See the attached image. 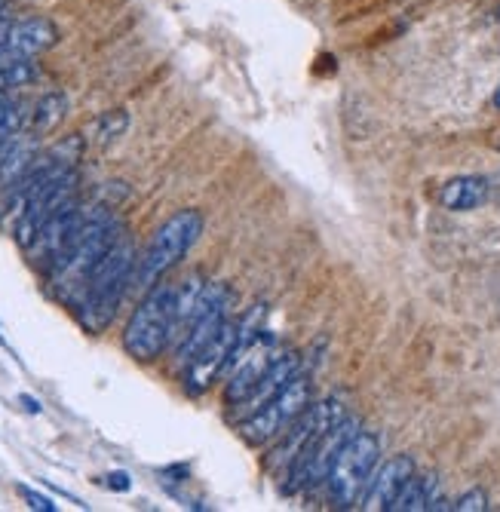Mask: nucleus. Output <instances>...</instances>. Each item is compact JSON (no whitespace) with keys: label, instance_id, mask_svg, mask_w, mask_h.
<instances>
[{"label":"nucleus","instance_id":"nucleus-1","mask_svg":"<svg viewBox=\"0 0 500 512\" xmlns=\"http://www.w3.org/2000/svg\"><path fill=\"white\" fill-rule=\"evenodd\" d=\"M123 234H126L123 221L114 218V212L108 206L86 209V218H83L80 230L74 234V240L68 243V249L47 270L56 298L77 307L80 298H83V289L89 283V276H93V270L102 264V258L111 252V246Z\"/></svg>","mask_w":500,"mask_h":512},{"label":"nucleus","instance_id":"nucleus-2","mask_svg":"<svg viewBox=\"0 0 500 512\" xmlns=\"http://www.w3.org/2000/svg\"><path fill=\"white\" fill-rule=\"evenodd\" d=\"M135 264H139L135 243L129 240V234H123L89 276L83 298L77 304V319L89 335H102L114 322L129 283H135Z\"/></svg>","mask_w":500,"mask_h":512},{"label":"nucleus","instance_id":"nucleus-3","mask_svg":"<svg viewBox=\"0 0 500 512\" xmlns=\"http://www.w3.org/2000/svg\"><path fill=\"white\" fill-rule=\"evenodd\" d=\"M175 298L178 286L160 283L145 292L139 307L132 310L126 329H123V350L135 362H154L160 359L175 338Z\"/></svg>","mask_w":500,"mask_h":512},{"label":"nucleus","instance_id":"nucleus-4","mask_svg":"<svg viewBox=\"0 0 500 512\" xmlns=\"http://www.w3.org/2000/svg\"><path fill=\"white\" fill-rule=\"evenodd\" d=\"M203 227H206V218L200 209H178L175 215H169L154 230L151 243L139 255V264H135V286L145 289V292L151 286H157L160 279L175 264H181V258L197 246Z\"/></svg>","mask_w":500,"mask_h":512},{"label":"nucleus","instance_id":"nucleus-5","mask_svg":"<svg viewBox=\"0 0 500 512\" xmlns=\"http://www.w3.org/2000/svg\"><path fill=\"white\" fill-rule=\"evenodd\" d=\"M310 405H313V375L310 371H298L277 396H270L261 408L249 411L237 430L246 445L267 448V445H274Z\"/></svg>","mask_w":500,"mask_h":512},{"label":"nucleus","instance_id":"nucleus-6","mask_svg":"<svg viewBox=\"0 0 500 512\" xmlns=\"http://www.w3.org/2000/svg\"><path fill=\"white\" fill-rule=\"evenodd\" d=\"M347 417V402L341 396H326L320 402H313L298 421L277 439V448L267 454V470L280 473L283 479L298 470L304 457L313 451V445L320 442L335 424H341Z\"/></svg>","mask_w":500,"mask_h":512},{"label":"nucleus","instance_id":"nucleus-7","mask_svg":"<svg viewBox=\"0 0 500 512\" xmlns=\"http://www.w3.org/2000/svg\"><path fill=\"white\" fill-rule=\"evenodd\" d=\"M381 463V439L369 430H356L341 454L332 463V473L326 479L329 503L335 509H353L366 494L375 470Z\"/></svg>","mask_w":500,"mask_h":512},{"label":"nucleus","instance_id":"nucleus-8","mask_svg":"<svg viewBox=\"0 0 500 512\" xmlns=\"http://www.w3.org/2000/svg\"><path fill=\"white\" fill-rule=\"evenodd\" d=\"M237 353H240V319H227L218 329V335L206 347H200L194 359L181 365L185 368V390L191 396H203L218 381L221 371L227 365H234Z\"/></svg>","mask_w":500,"mask_h":512},{"label":"nucleus","instance_id":"nucleus-9","mask_svg":"<svg viewBox=\"0 0 500 512\" xmlns=\"http://www.w3.org/2000/svg\"><path fill=\"white\" fill-rule=\"evenodd\" d=\"M277 356H280V350H277L274 335H270V332H258L255 341L237 356V371H234V378L227 381V390H224L227 405L240 408L252 396V390L258 387V381L267 375V368L277 362Z\"/></svg>","mask_w":500,"mask_h":512},{"label":"nucleus","instance_id":"nucleus-10","mask_svg":"<svg viewBox=\"0 0 500 512\" xmlns=\"http://www.w3.org/2000/svg\"><path fill=\"white\" fill-rule=\"evenodd\" d=\"M56 43H59V28L47 16H25V19H10L7 13L0 16V53L34 59L53 50Z\"/></svg>","mask_w":500,"mask_h":512},{"label":"nucleus","instance_id":"nucleus-11","mask_svg":"<svg viewBox=\"0 0 500 512\" xmlns=\"http://www.w3.org/2000/svg\"><path fill=\"white\" fill-rule=\"evenodd\" d=\"M415 473H418V467L408 454H396V457L378 463V470H375L366 494H362L359 506L369 512H393V503L399 500L402 488L412 482Z\"/></svg>","mask_w":500,"mask_h":512},{"label":"nucleus","instance_id":"nucleus-12","mask_svg":"<svg viewBox=\"0 0 500 512\" xmlns=\"http://www.w3.org/2000/svg\"><path fill=\"white\" fill-rule=\"evenodd\" d=\"M34 160H37V135L34 132L13 135L4 154H0V206L19 188V181L28 175Z\"/></svg>","mask_w":500,"mask_h":512},{"label":"nucleus","instance_id":"nucleus-13","mask_svg":"<svg viewBox=\"0 0 500 512\" xmlns=\"http://www.w3.org/2000/svg\"><path fill=\"white\" fill-rule=\"evenodd\" d=\"M439 203L448 212H473L488 203V178L482 175H458L442 184Z\"/></svg>","mask_w":500,"mask_h":512},{"label":"nucleus","instance_id":"nucleus-14","mask_svg":"<svg viewBox=\"0 0 500 512\" xmlns=\"http://www.w3.org/2000/svg\"><path fill=\"white\" fill-rule=\"evenodd\" d=\"M418 509H448L445 506V497H442V488H439V476L436 473H427V476H412L399 494V500L393 503V512H418Z\"/></svg>","mask_w":500,"mask_h":512},{"label":"nucleus","instance_id":"nucleus-15","mask_svg":"<svg viewBox=\"0 0 500 512\" xmlns=\"http://www.w3.org/2000/svg\"><path fill=\"white\" fill-rule=\"evenodd\" d=\"M65 114H68V96H65V92H47V96H40V102L31 111V132L37 138L53 132L65 120Z\"/></svg>","mask_w":500,"mask_h":512},{"label":"nucleus","instance_id":"nucleus-16","mask_svg":"<svg viewBox=\"0 0 500 512\" xmlns=\"http://www.w3.org/2000/svg\"><path fill=\"white\" fill-rule=\"evenodd\" d=\"M37 77H40V71H37L34 59L0 53V92H13L19 86H28Z\"/></svg>","mask_w":500,"mask_h":512},{"label":"nucleus","instance_id":"nucleus-17","mask_svg":"<svg viewBox=\"0 0 500 512\" xmlns=\"http://www.w3.org/2000/svg\"><path fill=\"white\" fill-rule=\"evenodd\" d=\"M22 123H25V111L16 99H10V92L4 99H0V154L10 145V138L22 132Z\"/></svg>","mask_w":500,"mask_h":512},{"label":"nucleus","instance_id":"nucleus-18","mask_svg":"<svg viewBox=\"0 0 500 512\" xmlns=\"http://www.w3.org/2000/svg\"><path fill=\"white\" fill-rule=\"evenodd\" d=\"M126 126H129V114H126L123 108L102 114V117L96 120V142H99V145H111V142H117V138L126 132Z\"/></svg>","mask_w":500,"mask_h":512},{"label":"nucleus","instance_id":"nucleus-19","mask_svg":"<svg viewBox=\"0 0 500 512\" xmlns=\"http://www.w3.org/2000/svg\"><path fill=\"white\" fill-rule=\"evenodd\" d=\"M448 509H454V512H482V509H488V494L482 488H470L467 494H461L458 500H454Z\"/></svg>","mask_w":500,"mask_h":512},{"label":"nucleus","instance_id":"nucleus-20","mask_svg":"<svg viewBox=\"0 0 500 512\" xmlns=\"http://www.w3.org/2000/svg\"><path fill=\"white\" fill-rule=\"evenodd\" d=\"M19 494H22V500H25L31 509H40V512H56V509H59L47 494H40V491H34V488H28V485H19Z\"/></svg>","mask_w":500,"mask_h":512},{"label":"nucleus","instance_id":"nucleus-21","mask_svg":"<svg viewBox=\"0 0 500 512\" xmlns=\"http://www.w3.org/2000/svg\"><path fill=\"white\" fill-rule=\"evenodd\" d=\"M102 485L105 488H111V491H129L132 488V479H129V473H108L105 479H102Z\"/></svg>","mask_w":500,"mask_h":512},{"label":"nucleus","instance_id":"nucleus-22","mask_svg":"<svg viewBox=\"0 0 500 512\" xmlns=\"http://www.w3.org/2000/svg\"><path fill=\"white\" fill-rule=\"evenodd\" d=\"M488 200H491V203H500V172H494V175L488 178Z\"/></svg>","mask_w":500,"mask_h":512},{"label":"nucleus","instance_id":"nucleus-23","mask_svg":"<svg viewBox=\"0 0 500 512\" xmlns=\"http://www.w3.org/2000/svg\"><path fill=\"white\" fill-rule=\"evenodd\" d=\"M19 402H22V405H25V408H28L31 414H40V411H43V405H40V402H37L34 396H28V393H22V396H19Z\"/></svg>","mask_w":500,"mask_h":512},{"label":"nucleus","instance_id":"nucleus-24","mask_svg":"<svg viewBox=\"0 0 500 512\" xmlns=\"http://www.w3.org/2000/svg\"><path fill=\"white\" fill-rule=\"evenodd\" d=\"M491 148H494V151H500V129L491 135Z\"/></svg>","mask_w":500,"mask_h":512},{"label":"nucleus","instance_id":"nucleus-25","mask_svg":"<svg viewBox=\"0 0 500 512\" xmlns=\"http://www.w3.org/2000/svg\"><path fill=\"white\" fill-rule=\"evenodd\" d=\"M491 102H494V108L500 111V83H497V89H494V96H491Z\"/></svg>","mask_w":500,"mask_h":512},{"label":"nucleus","instance_id":"nucleus-26","mask_svg":"<svg viewBox=\"0 0 500 512\" xmlns=\"http://www.w3.org/2000/svg\"><path fill=\"white\" fill-rule=\"evenodd\" d=\"M7 7V0H0V10H4Z\"/></svg>","mask_w":500,"mask_h":512},{"label":"nucleus","instance_id":"nucleus-27","mask_svg":"<svg viewBox=\"0 0 500 512\" xmlns=\"http://www.w3.org/2000/svg\"><path fill=\"white\" fill-rule=\"evenodd\" d=\"M4 96H7V92H0V99H4Z\"/></svg>","mask_w":500,"mask_h":512},{"label":"nucleus","instance_id":"nucleus-28","mask_svg":"<svg viewBox=\"0 0 500 512\" xmlns=\"http://www.w3.org/2000/svg\"><path fill=\"white\" fill-rule=\"evenodd\" d=\"M0 16H4V10H0Z\"/></svg>","mask_w":500,"mask_h":512}]
</instances>
